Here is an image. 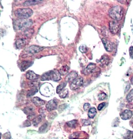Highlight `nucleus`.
<instances>
[{
	"instance_id": "1",
	"label": "nucleus",
	"mask_w": 133,
	"mask_h": 139,
	"mask_svg": "<svg viewBox=\"0 0 133 139\" xmlns=\"http://www.w3.org/2000/svg\"><path fill=\"white\" fill-rule=\"evenodd\" d=\"M33 24V21L31 19L16 20L14 22V27L16 30H23L29 29Z\"/></svg>"
},
{
	"instance_id": "2",
	"label": "nucleus",
	"mask_w": 133,
	"mask_h": 139,
	"mask_svg": "<svg viewBox=\"0 0 133 139\" xmlns=\"http://www.w3.org/2000/svg\"><path fill=\"white\" fill-rule=\"evenodd\" d=\"M109 14L110 17L113 19L114 21H120L123 17V9L119 6H115L109 10Z\"/></svg>"
},
{
	"instance_id": "3",
	"label": "nucleus",
	"mask_w": 133,
	"mask_h": 139,
	"mask_svg": "<svg viewBox=\"0 0 133 139\" xmlns=\"http://www.w3.org/2000/svg\"><path fill=\"white\" fill-rule=\"evenodd\" d=\"M41 79L42 81L52 80L57 82L61 79V75L57 70L51 71L42 75Z\"/></svg>"
},
{
	"instance_id": "4",
	"label": "nucleus",
	"mask_w": 133,
	"mask_h": 139,
	"mask_svg": "<svg viewBox=\"0 0 133 139\" xmlns=\"http://www.w3.org/2000/svg\"><path fill=\"white\" fill-rule=\"evenodd\" d=\"M33 14V11L30 8H21L15 11V14L17 17L21 19H28Z\"/></svg>"
},
{
	"instance_id": "5",
	"label": "nucleus",
	"mask_w": 133,
	"mask_h": 139,
	"mask_svg": "<svg viewBox=\"0 0 133 139\" xmlns=\"http://www.w3.org/2000/svg\"><path fill=\"white\" fill-rule=\"evenodd\" d=\"M83 85V79L82 77H77L73 81L70 85L71 90H76Z\"/></svg>"
},
{
	"instance_id": "6",
	"label": "nucleus",
	"mask_w": 133,
	"mask_h": 139,
	"mask_svg": "<svg viewBox=\"0 0 133 139\" xmlns=\"http://www.w3.org/2000/svg\"><path fill=\"white\" fill-rule=\"evenodd\" d=\"M120 28V24L116 21H112L109 23V29L112 34H117Z\"/></svg>"
},
{
	"instance_id": "7",
	"label": "nucleus",
	"mask_w": 133,
	"mask_h": 139,
	"mask_svg": "<svg viewBox=\"0 0 133 139\" xmlns=\"http://www.w3.org/2000/svg\"><path fill=\"white\" fill-rule=\"evenodd\" d=\"M44 48L43 47H41L40 46H36V45H33L31 46L30 47H29V48H27L25 51L26 52L29 54H35V53H37L42 51Z\"/></svg>"
},
{
	"instance_id": "8",
	"label": "nucleus",
	"mask_w": 133,
	"mask_h": 139,
	"mask_svg": "<svg viewBox=\"0 0 133 139\" xmlns=\"http://www.w3.org/2000/svg\"><path fill=\"white\" fill-rule=\"evenodd\" d=\"M102 41L106 50L108 52H112L114 49V44L110 41L105 38H103Z\"/></svg>"
},
{
	"instance_id": "9",
	"label": "nucleus",
	"mask_w": 133,
	"mask_h": 139,
	"mask_svg": "<svg viewBox=\"0 0 133 139\" xmlns=\"http://www.w3.org/2000/svg\"><path fill=\"white\" fill-rule=\"evenodd\" d=\"M46 109L48 111L51 112L52 111H54L57 108V102L54 100H50L48 102V103L46 106Z\"/></svg>"
},
{
	"instance_id": "10",
	"label": "nucleus",
	"mask_w": 133,
	"mask_h": 139,
	"mask_svg": "<svg viewBox=\"0 0 133 139\" xmlns=\"http://www.w3.org/2000/svg\"><path fill=\"white\" fill-rule=\"evenodd\" d=\"M26 76L27 79L32 81H36L39 78V76L32 71H28L27 72Z\"/></svg>"
},
{
	"instance_id": "11",
	"label": "nucleus",
	"mask_w": 133,
	"mask_h": 139,
	"mask_svg": "<svg viewBox=\"0 0 133 139\" xmlns=\"http://www.w3.org/2000/svg\"><path fill=\"white\" fill-rule=\"evenodd\" d=\"M132 116V112L129 110H126L123 111L120 115L121 119L123 120L130 119Z\"/></svg>"
},
{
	"instance_id": "12",
	"label": "nucleus",
	"mask_w": 133,
	"mask_h": 139,
	"mask_svg": "<svg viewBox=\"0 0 133 139\" xmlns=\"http://www.w3.org/2000/svg\"><path fill=\"white\" fill-rule=\"evenodd\" d=\"M78 77V73L75 71L70 73L66 77V81L68 82H72Z\"/></svg>"
},
{
	"instance_id": "13",
	"label": "nucleus",
	"mask_w": 133,
	"mask_h": 139,
	"mask_svg": "<svg viewBox=\"0 0 133 139\" xmlns=\"http://www.w3.org/2000/svg\"><path fill=\"white\" fill-rule=\"evenodd\" d=\"M24 112L28 116V118L30 117H33L35 116V114L34 113V109L33 107H26L24 110Z\"/></svg>"
},
{
	"instance_id": "14",
	"label": "nucleus",
	"mask_w": 133,
	"mask_h": 139,
	"mask_svg": "<svg viewBox=\"0 0 133 139\" xmlns=\"http://www.w3.org/2000/svg\"><path fill=\"white\" fill-rule=\"evenodd\" d=\"M32 65V62L29 61H24L20 64V69L22 71H25Z\"/></svg>"
},
{
	"instance_id": "15",
	"label": "nucleus",
	"mask_w": 133,
	"mask_h": 139,
	"mask_svg": "<svg viewBox=\"0 0 133 139\" xmlns=\"http://www.w3.org/2000/svg\"><path fill=\"white\" fill-rule=\"evenodd\" d=\"M96 68V65L95 64L90 63L88 65V66L86 67V69L85 70V74L86 75L91 74L94 71Z\"/></svg>"
},
{
	"instance_id": "16",
	"label": "nucleus",
	"mask_w": 133,
	"mask_h": 139,
	"mask_svg": "<svg viewBox=\"0 0 133 139\" xmlns=\"http://www.w3.org/2000/svg\"><path fill=\"white\" fill-rule=\"evenodd\" d=\"M32 101L33 103L37 107H40L45 104V101L42 100L39 97H34L32 99Z\"/></svg>"
},
{
	"instance_id": "17",
	"label": "nucleus",
	"mask_w": 133,
	"mask_h": 139,
	"mask_svg": "<svg viewBox=\"0 0 133 139\" xmlns=\"http://www.w3.org/2000/svg\"><path fill=\"white\" fill-rule=\"evenodd\" d=\"M109 62H110L109 58L107 55L103 56L101 58V59L100 61V64L102 66H106L108 65L109 63Z\"/></svg>"
},
{
	"instance_id": "18",
	"label": "nucleus",
	"mask_w": 133,
	"mask_h": 139,
	"mask_svg": "<svg viewBox=\"0 0 133 139\" xmlns=\"http://www.w3.org/2000/svg\"><path fill=\"white\" fill-rule=\"evenodd\" d=\"M26 45V42L25 39H19L16 41V45L17 48L21 49L25 46Z\"/></svg>"
},
{
	"instance_id": "19",
	"label": "nucleus",
	"mask_w": 133,
	"mask_h": 139,
	"mask_svg": "<svg viewBox=\"0 0 133 139\" xmlns=\"http://www.w3.org/2000/svg\"><path fill=\"white\" fill-rule=\"evenodd\" d=\"M34 32V30L33 29H31V28H29L27 29L26 30H25L24 31V35L25 37H27V38H30L32 36V35L33 34Z\"/></svg>"
},
{
	"instance_id": "20",
	"label": "nucleus",
	"mask_w": 133,
	"mask_h": 139,
	"mask_svg": "<svg viewBox=\"0 0 133 139\" xmlns=\"http://www.w3.org/2000/svg\"><path fill=\"white\" fill-rule=\"evenodd\" d=\"M69 69L70 68L68 66H67V65L64 66L60 69L59 72L60 74H61V75L64 76V75H65L67 74H68V73L69 71Z\"/></svg>"
},
{
	"instance_id": "21",
	"label": "nucleus",
	"mask_w": 133,
	"mask_h": 139,
	"mask_svg": "<svg viewBox=\"0 0 133 139\" xmlns=\"http://www.w3.org/2000/svg\"><path fill=\"white\" fill-rule=\"evenodd\" d=\"M83 134V132H76L73 133L69 136V139H79L81 138L82 136V135Z\"/></svg>"
},
{
	"instance_id": "22",
	"label": "nucleus",
	"mask_w": 133,
	"mask_h": 139,
	"mask_svg": "<svg viewBox=\"0 0 133 139\" xmlns=\"http://www.w3.org/2000/svg\"><path fill=\"white\" fill-rule=\"evenodd\" d=\"M43 118V116L42 115H39V116H38L36 117H35L34 118V119L33 120V125L35 126H37L38 124L42 121Z\"/></svg>"
},
{
	"instance_id": "23",
	"label": "nucleus",
	"mask_w": 133,
	"mask_h": 139,
	"mask_svg": "<svg viewBox=\"0 0 133 139\" xmlns=\"http://www.w3.org/2000/svg\"><path fill=\"white\" fill-rule=\"evenodd\" d=\"M43 1H34V0H32V1H26L24 3V6H32V5H37L39 3H40L41 2H42Z\"/></svg>"
},
{
	"instance_id": "24",
	"label": "nucleus",
	"mask_w": 133,
	"mask_h": 139,
	"mask_svg": "<svg viewBox=\"0 0 133 139\" xmlns=\"http://www.w3.org/2000/svg\"><path fill=\"white\" fill-rule=\"evenodd\" d=\"M97 114V110L95 108H91L90 109L89 112H88V117L91 118L93 119L94 118Z\"/></svg>"
},
{
	"instance_id": "25",
	"label": "nucleus",
	"mask_w": 133,
	"mask_h": 139,
	"mask_svg": "<svg viewBox=\"0 0 133 139\" xmlns=\"http://www.w3.org/2000/svg\"><path fill=\"white\" fill-rule=\"evenodd\" d=\"M67 125L71 128H75L78 125V121L76 120H74L69 122H68L67 123Z\"/></svg>"
},
{
	"instance_id": "26",
	"label": "nucleus",
	"mask_w": 133,
	"mask_h": 139,
	"mask_svg": "<svg viewBox=\"0 0 133 139\" xmlns=\"http://www.w3.org/2000/svg\"><path fill=\"white\" fill-rule=\"evenodd\" d=\"M38 92V90L37 88H32L30 90L28 91V94H27V97H31L34 95H35Z\"/></svg>"
},
{
	"instance_id": "27",
	"label": "nucleus",
	"mask_w": 133,
	"mask_h": 139,
	"mask_svg": "<svg viewBox=\"0 0 133 139\" xmlns=\"http://www.w3.org/2000/svg\"><path fill=\"white\" fill-rule=\"evenodd\" d=\"M66 85H67V83H65V82L62 83L59 85H58L56 89V92L57 94H59L62 90H63L64 88L66 86Z\"/></svg>"
},
{
	"instance_id": "28",
	"label": "nucleus",
	"mask_w": 133,
	"mask_h": 139,
	"mask_svg": "<svg viewBox=\"0 0 133 139\" xmlns=\"http://www.w3.org/2000/svg\"><path fill=\"white\" fill-rule=\"evenodd\" d=\"M68 90L67 89H64L63 90H62L59 94V97L61 98H65L67 97V96L68 94Z\"/></svg>"
},
{
	"instance_id": "29",
	"label": "nucleus",
	"mask_w": 133,
	"mask_h": 139,
	"mask_svg": "<svg viewBox=\"0 0 133 139\" xmlns=\"http://www.w3.org/2000/svg\"><path fill=\"white\" fill-rule=\"evenodd\" d=\"M124 139H133V131H128L124 136Z\"/></svg>"
},
{
	"instance_id": "30",
	"label": "nucleus",
	"mask_w": 133,
	"mask_h": 139,
	"mask_svg": "<svg viewBox=\"0 0 133 139\" xmlns=\"http://www.w3.org/2000/svg\"><path fill=\"white\" fill-rule=\"evenodd\" d=\"M127 100L129 102H131L133 101V89H132L127 96Z\"/></svg>"
},
{
	"instance_id": "31",
	"label": "nucleus",
	"mask_w": 133,
	"mask_h": 139,
	"mask_svg": "<svg viewBox=\"0 0 133 139\" xmlns=\"http://www.w3.org/2000/svg\"><path fill=\"white\" fill-rule=\"evenodd\" d=\"M107 95L105 93H102L98 95V99L100 101L104 100L107 98Z\"/></svg>"
},
{
	"instance_id": "32",
	"label": "nucleus",
	"mask_w": 133,
	"mask_h": 139,
	"mask_svg": "<svg viewBox=\"0 0 133 139\" xmlns=\"http://www.w3.org/2000/svg\"><path fill=\"white\" fill-rule=\"evenodd\" d=\"M79 50L81 52L86 53L87 51V48L85 45H82L79 48Z\"/></svg>"
},
{
	"instance_id": "33",
	"label": "nucleus",
	"mask_w": 133,
	"mask_h": 139,
	"mask_svg": "<svg viewBox=\"0 0 133 139\" xmlns=\"http://www.w3.org/2000/svg\"><path fill=\"white\" fill-rule=\"evenodd\" d=\"M47 124H45L44 125H43L39 129V132H43L47 127Z\"/></svg>"
},
{
	"instance_id": "34",
	"label": "nucleus",
	"mask_w": 133,
	"mask_h": 139,
	"mask_svg": "<svg viewBox=\"0 0 133 139\" xmlns=\"http://www.w3.org/2000/svg\"><path fill=\"white\" fill-rule=\"evenodd\" d=\"M84 110L86 111H88V110H89L90 108V105L89 104V103H86L84 105Z\"/></svg>"
},
{
	"instance_id": "35",
	"label": "nucleus",
	"mask_w": 133,
	"mask_h": 139,
	"mask_svg": "<svg viewBox=\"0 0 133 139\" xmlns=\"http://www.w3.org/2000/svg\"><path fill=\"white\" fill-rule=\"evenodd\" d=\"M90 124H91V122H90L89 121H88V120H82V124L84 126L89 125Z\"/></svg>"
},
{
	"instance_id": "36",
	"label": "nucleus",
	"mask_w": 133,
	"mask_h": 139,
	"mask_svg": "<svg viewBox=\"0 0 133 139\" xmlns=\"http://www.w3.org/2000/svg\"><path fill=\"white\" fill-rule=\"evenodd\" d=\"M105 105H106L105 103H101V104L99 105V106L98 107V110L99 111H101L104 107Z\"/></svg>"
},
{
	"instance_id": "37",
	"label": "nucleus",
	"mask_w": 133,
	"mask_h": 139,
	"mask_svg": "<svg viewBox=\"0 0 133 139\" xmlns=\"http://www.w3.org/2000/svg\"><path fill=\"white\" fill-rule=\"evenodd\" d=\"M129 53H130V56L131 58L133 59V47H131L129 49Z\"/></svg>"
},
{
	"instance_id": "38",
	"label": "nucleus",
	"mask_w": 133,
	"mask_h": 139,
	"mask_svg": "<svg viewBox=\"0 0 133 139\" xmlns=\"http://www.w3.org/2000/svg\"><path fill=\"white\" fill-rule=\"evenodd\" d=\"M131 84L133 85V76L132 77L131 79Z\"/></svg>"
},
{
	"instance_id": "39",
	"label": "nucleus",
	"mask_w": 133,
	"mask_h": 139,
	"mask_svg": "<svg viewBox=\"0 0 133 139\" xmlns=\"http://www.w3.org/2000/svg\"><path fill=\"white\" fill-rule=\"evenodd\" d=\"M1 134L0 133V139H1Z\"/></svg>"
}]
</instances>
